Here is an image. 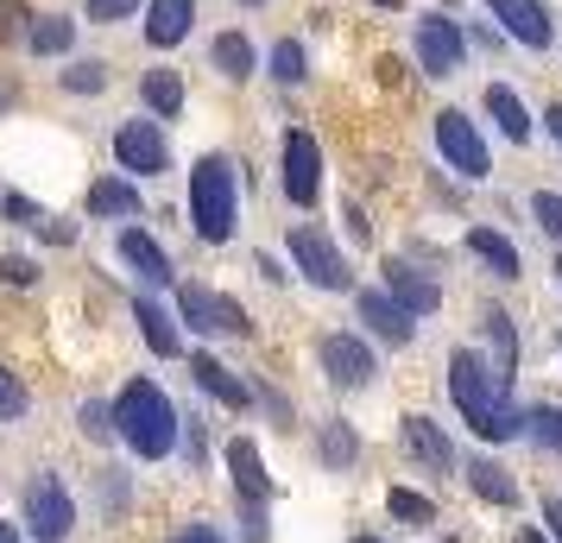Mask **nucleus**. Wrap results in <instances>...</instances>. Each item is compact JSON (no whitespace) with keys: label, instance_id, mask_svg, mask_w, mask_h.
<instances>
[{"label":"nucleus","instance_id":"nucleus-1","mask_svg":"<svg viewBox=\"0 0 562 543\" xmlns=\"http://www.w3.org/2000/svg\"><path fill=\"white\" fill-rule=\"evenodd\" d=\"M449 398H456L461 423L486 442H506L525 430V417L506 405V380H499V366H486L474 348H456L449 354Z\"/></svg>","mask_w":562,"mask_h":543},{"label":"nucleus","instance_id":"nucleus-2","mask_svg":"<svg viewBox=\"0 0 562 543\" xmlns=\"http://www.w3.org/2000/svg\"><path fill=\"white\" fill-rule=\"evenodd\" d=\"M114 437L127 442L139 462H165L178 449V405L165 398L158 380H127L114 398Z\"/></svg>","mask_w":562,"mask_h":543},{"label":"nucleus","instance_id":"nucleus-3","mask_svg":"<svg viewBox=\"0 0 562 543\" xmlns=\"http://www.w3.org/2000/svg\"><path fill=\"white\" fill-rule=\"evenodd\" d=\"M190 228L209 247H222L234 234V165L222 152L196 158V171H190Z\"/></svg>","mask_w":562,"mask_h":543},{"label":"nucleus","instance_id":"nucleus-4","mask_svg":"<svg viewBox=\"0 0 562 543\" xmlns=\"http://www.w3.org/2000/svg\"><path fill=\"white\" fill-rule=\"evenodd\" d=\"M26 531L38 543H64L77 531V499L57 474H32L26 480Z\"/></svg>","mask_w":562,"mask_h":543},{"label":"nucleus","instance_id":"nucleus-5","mask_svg":"<svg viewBox=\"0 0 562 543\" xmlns=\"http://www.w3.org/2000/svg\"><path fill=\"white\" fill-rule=\"evenodd\" d=\"M291 259H297V272H304L316 291H348L355 285V272H348L341 247H335L316 222H297V228H291Z\"/></svg>","mask_w":562,"mask_h":543},{"label":"nucleus","instance_id":"nucleus-6","mask_svg":"<svg viewBox=\"0 0 562 543\" xmlns=\"http://www.w3.org/2000/svg\"><path fill=\"white\" fill-rule=\"evenodd\" d=\"M178 316L196 329V336H254L247 310H240L234 297H222V291H203V285H183V291H178Z\"/></svg>","mask_w":562,"mask_h":543},{"label":"nucleus","instance_id":"nucleus-7","mask_svg":"<svg viewBox=\"0 0 562 543\" xmlns=\"http://www.w3.org/2000/svg\"><path fill=\"white\" fill-rule=\"evenodd\" d=\"M436 152L449 158L468 183H481L486 171H493V158H486L474 121H468V114H456V108H442V114H436Z\"/></svg>","mask_w":562,"mask_h":543},{"label":"nucleus","instance_id":"nucleus-8","mask_svg":"<svg viewBox=\"0 0 562 543\" xmlns=\"http://www.w3.org/2000/svg\"><path fill=\"white\" fill-rule=\"evenodd\" d=\"M461 57H468V38H461L456 20L424 13V20H417V64H424V77H456Z\"/></svg>","mask_w":562,"mask_h":543},{"label":"nucleus","instance_id":"nucleus-9","mask_svg":"<svg viewBox=\"0 0 562 543\" xmlns=\"http://www.w3.org/2000/svg\"><path fill=\"white\" fill-rule=\"evenodd\" d=\"M114 158H121V171H133V178L171 171V146H165L158 121H127V127L114 133Z\"/></svg>","mask_w":562,"mask_h":543},{"label":"nucleus","instance_id":"nucleus-10","mask_svg":"<svg viewBox=\"0 0 562 543\" xmlns=\"http://www.w3.org/2000/svg\"><path fill=\"white\" fill-rule=\"evenodd\" d=\"M284 196L297 208H310L323 196V152H316V139L304 127L284 133Z\"/></svg>","mask_w":562,"mask_h":543},{"label":"nucleus","instance_id":"nucleus-11","mask_svg":"<svg viewBox=\"0 0 562 543\" xmlns=\"http://www.w3.org/2000/svg\"><path fill=\"white\" fill-rule=\"evenodd\" d=\"M493 7V20L525 45V52H550V38H557V26H550V13H543V0H486Z\"/></svg>","mask_w":562,"mask_h":543},{"label":"nucleus","instance_id":"nucleus-12","mask_svg":"<svg viewBox=\"0 0 562 543\" xmlns=\"http://www.w3.org/2000/svg\"><path fill=\"white\" fill-rule=\"evenodd\" d=\"M355 310H360V323H367L380 341H392V348H405V341L417 336V316H411L405 304L392 297V291H360Z\"/></svg>","mask_w":562,"mask_h":543},{"label":"nucleus","instance_id":"nucleus-13","mask_svg":"<svg viewBox=\"0 0 562 543\" xmlns=\"http://www.w3.org/2000/svg\"><path fill=\"white\" fill-rule=\"evenodd\" d=\"M323 373H329L335 386H367L380 366H373V348L367 341H355V336H323Z\"/></svg>","mask_w":562,"mask_h":543},{"label":"nucleus","instance_id":"nucleus-14","mask_svg":"<svg viewBox=\"0 0 562 543\" xmlns=\"http://www.w3.org/2000/svg\"><path fill=\"white\" fill-rule=\"evenodd\" d=\"M385 291H392L411 316H430L436 304H442V285H436V279H424V272H417V265H405V259H385Z\"/></svg>","mask_w":562,"mask_h":543},{"label":"nucleus","instance_id":"nucleus-15","mask_svg":"<svg viewBox=\"0 0 562 543\" xmlns=\"http://www.w3.org/2000/svg\"><path fill=\"white\" fill-rule=\"evenodd\" d=\"M398 437H405V449H411V455H417L424 467H436V474H449V467H456V442L442 437V423H430V417L411 411Z\"/></svg>","mask_w":562,"mask_h":543},{"label":"nucleus","instance_id":"nucleus-16","mask_svg":"<svg viewBox=\"0 0 562 543\" xmlns=\"http://www.w3.org/2000/svg\"><path fill=\"white\" fill-rule=\"evenodd\" d=\"M190 20H196V0H153L146 7V45H158V52L183 45L190 38Z\"/></svg>","mask_w":562,"mask_h":543},{"label":"nucleus","instance_id":"nucleus-17","mask_svg":"<svg viewBox=\"0 0 562 543\" xmlns=\"http://www.w3.org/2000/svg\"><path fill=\"white\" fill-rule=\"evenodd\" d=\"M190 380H196V386H203L215 405H228V411H247V405H254V392L240 386L228 366L215 361V354H190Z\"/></svg>","mask_w":562,"mask_h":543},{"label":"nucleus","instance_id":"nucleus-18","mask_svg":"<svg viewBox=\"0 0 562 543\" xmlns=\"http://www.w3.org/2000/svg\"><path fill=\"white\" fill-rule=\"evenodd\" d=\"M228 467H234V493L247 499V506H266L272 499V480H266V462H259V449L247 437L228 442Z\"/></svg>","mask_w":562,"mask_h":543},{"label":"nucleus","instance_id":"nucleus-19","mask_svg":"<svg viewBox=\"0 0 562 543\" xmlns=\"http://www.w3.org/2000/svg\"><path fill=\"white\" fill-rule=\"evenodd\" d=\"M121 259H127L146 285H171V259H165V247H158L146 228H127V234H121Z\"/></svg>","mask_w":562,"mask_h":543},{"label":"nucleus","instance_id":"nucleus-20","mask_svg":"<svg viewBox=\"0 0 562 543\" xmlns=\"http://www.w3.org/2000/svg\"><path fill=\"white\" fill-rule=\"evenodd\" d=\"M133 323H139V336H146V348H153L158 361H178V354H183L178 323H171V316L158 310L153 297H139V304H133Z\"/></svg>","mask_w":562,"mask_h":543},{"label":"nucleus","instance_id":"nucleus-21","mask_svg":"<svg viewBox=\"0 0 562 543\" xmlns=\"http://www.w3.org/2000/svg\"><path fill=\"white\" fill-rule=\"evenodd\" d=\"M486 114L499 121V133H506L512 146H525V139H531V114H525V102L512 95L506 82H493V89H486Z\"/></svg>","mask_w":562,"mask_h":543},{"label":"nucleus","instance_id":"nucleus-22","mask_svg":"<svg viewBox=\"0 0 562 543\" xmlns=\"http://www.w3.org/2000/svg\"><path fill=\"white\" fill-rule=\"evenodd\" d=\"M468 253L474 259H486L499 279H518V247H512L499 228H468Z\"/></svg>","mask_w":562,"mask_h":543},{"label":"nucleus","instance_id":"nucleus-23","mask_svg":"<svg viewBox=\"0 0 562 543\" xmlns=\"http://www.w3.org/2000/svg\"><path fill=\"white\" fill-rule=\"evenodd\" d=\"M468 487L481 493L486 506H518V480H512L499 462H486V455L481 462H468Z\"/></svg>","mask_w":562,"mask_h":543},{"label":"nucleus","instance_id":"nucleus-24","mask_svg":"<svg viewBox=\"0 0 562 543\" xmlns=\"http://www.w3.org/2000/svg\"><path fill=\"white\" fill-rule=\"evenodd\" d=\"M139 95H146V108H153L158 121H178V114H183V77H178V70H146Z\"/></svg>","mask_w":562,"mask_h":543},{"label":"nucleus","instance_id":"nucleus-25","mask_svg":"<svg viewBox=\"0 0 562 543\" xmlns=\"http://www.w3.org/2000/svg\"><path fill=\"white\" fill-rule=\"evenodd\" d=\"M26 45L38 57H64L70 45H77V20H64V13H38L32 32H26Z\"/></svg>","mask_w":562,"mask_h":543},{"label":"nucleus","instance_id":"nucleus-26","mask_svg":"<svg viewBox=\"0 0 562 543\" xmlns=\"http://www.w3.org/2000/svg\"><path fill=\"white\" fill-rule=\"evenodd\" d=\"M89 215H139V190L127 178L89 183Z\"/></svg>","mask_w":562,"mask_h":543},{"label":"nucleus","instance_id":"nucleus-27","mask_svg":"<svg viewBox=\"0 0 562 543\" xmlns=\"http://www.w3.org/2000/svg\"><path fill=\"white\" fill-rule=\"evenodd\" d=\"M209 57H215V70L222 77H254V45H247V32H222L215 45H209Z\"/></svg>","mask_w":562,"mask_h":543},{"label":"nucleus","instance_id":"nucleus-28","mask_svg":"<svg viewBox=\"0 0 562 543\" xmlns=\"http://www.w3.org/2000/svg\"><path fill=\"white\" fill-rule=\"evenodd\" d=\"M486 341H493V366H499V380L512 386V373H518V336H512V323L499 310H486Z\"/></svg>","mask_w":562,"mask_h":543},{"label":"nucleus","instance_id":"nucleus-29","mask_svg":"<svg viewBox=\"0 0 562 543\" xmlns=\"http://www.w3.org/2000/svg\"><path fill=\"white\" fill-rule=\"evenodd\" d=\"M525 437H531L537 449H557L562 455V405H537V411H525Z\"/></svg>","mask_w":562,"mask_h":543},{"label":"nucleus","instance_id":"nucleus-30","mask_svg":"<svg viewBox=\"0 0 562 543\" xmlns=\"http://www.w3.org/2000/svg\"><path fill=\"white\" fill-rule=\"evenodd\" d=\"M272 77L279 82H304L310 77V57H304L297 38H279V45H272Z\"/></svg>","mask_w":562,"mask_h":543},{"label":"nucleus","instance_id":"nucleus-31","mask_svg":"<svg viewBox=\"0 0 562 543\" xmlns=\"http://www.w3.org/2000/svg\"><path fill=\"white\" fill-rule=\"evenodd\" d=\"M355 455H360L355 430H348V423H323V462H329V467H348Z\"/></svg>","mask_w":562,"mask_h":543},{"label":"nucleus","instance_id":"nucleus-32","mask_svg":"<svg viewBox=\"0 0 562 543\" xmlns=\"http://www.w3.org/2000/svg\"><path fill=\"white\" fill-rule=\"evenodd\" d=\"M385 506H392V518H405V524H430L436 506L424 499V493H411V487H392L385 493Z\"/></svg>","mask_w":562,"mask_h":543},{"label":"nucleus","instance_id":"nucleus-33","mask_svg":"<svg viewBox=\"0 0 562 543\" xmlns=\"http://www.w3.org/2000/svg\"><path fill=\"white\" fill-rule=\"evenodd\" d=\"M64 89H70V95H102L108 64H95V57H89V64H70V70H64Z\"/></svg>","mask_w":562,"mask_h":543},{"label":"nucleus","instance_id":"nucleus-34","mask_svg":"<svg viewBox=\"0 0 562 543\" xmlns=\"http://www.w3.org/2000/svg\"><path fill=\"white\" fill-rule=\"evenodd\" d=\"M531 215H537V228H543V234L562 247V196H557V190H537V196H531Z\"/></svg>","mask_w":562,"mask_h":543},{"label":"nucleus","instance_id":"nucleus-35","mask_svg":"<svg viewBox=\"0 0 562 543\" xmlns=\"http://www.w3.org/2000/svg\"><path fill=\"white\" fill-rule=\"evenodd\" d=\"M26 386H20V380H13V373H7V366H0V423H13V417H26Z\"/></svg>","mask_w":562,"mask_h":543},{"label":"nucleus","instance_id":"nucleus-36","mask_svg":"<svg viewBox=\"0 0 562 543\" xmlns=\"http://www.w3.org/2000/svg\"><path fill=\"white\" fill-rule=\"evenodd\" d=\"M0 215H7L13 228H38V222H45V215H38V203H32V196H20V190H13V196L0 203Z\"/></svg>","mask_w":562,"mask_h":543},{"label":"nucleus","instance_id":"nucleus-37","mask_svg":"<svg viewBox=\"0 0 562 543\" xmlns=\"http://www.w3.org/2000/svg\"><path fill=\"white\" fill-rule=\"evenodd\" d=\"M127 13H139V0H89V20H95V26H114V20H127Z\"/></svg>","mask_w":562,"mask_h":543},{"label":"nucleus","instance_id":"nucleus-38","mask_svg":"<svg viewBox=\"0 0 562 543\" xmlns=\"http://www.w3.org/2000/svg\"><path fill=\"white\" fill-rule=\"evenodd\" d=\"M26 20H32V13L20 7V0H0V45H7V38H20V32H32Z\"/></svg>","mask_w":562,"mask_h":543},{"label":"nucleus","instance_id":"nucleus-39","mask_svg":"<svg viewBox=\"0 0 562 543\" xmlns=\"http://www.w3.org/2000/svg\"><path fill=\"white\" fill-rule=\"evenodd\" d=\"M82 437H114V411L89 398V405H82Z\"/></svg>","mask_w":562,"mask_h":543},{"label":"nucleus","instance_id":"nucleus-40","mask_svg":"<svg viewBox=\"0 0 562 543\" xmlns=\"http://www.w3.org/2000/svg\"><path fill=\"white\" fill-rule=\"evenodd\" d=\"M0 279H7V285H38V265L20 259V253H7V259H0Z\"/></svg>","mask_w":562,"mask_h":543},{"label":"nucleus","instance_id":"nucleus-41","mask_svg":"<svg viewBox=\"0 0 562 543\" xmlns=\"http://www.w3.org/2000/svg\"><path fill=\"white\" fill-rule=\"evenodd\" d=\"M171 543H228L222 531H209V524H190V531H178Z\"/></svg>","mask_w":562,"mask_h":543},{"label":"nucleus","instance_id":"nucleus-42","mask_svg":"<svg viewBox=\"0 0 562 543\" xmlns=\"http://www.w3.org/2000/svg\"><path fill=\"white\" fill-rule=\"evenodd\" d=\"M543 524H550V538L562 543V499H557V493H550V499H543Z\"/></svg>","mask_w":562,"mask_h":543},{"label":"nucleus","instance_id":"nucleus-43","mask_svg":"<svg viewBox=\"0 0 562 543\" xmlns=\"http://www.w3.org/2000/svg\"><path fill=\"white\" fill-rule=\"evenodd\" d=\"M543 121H550V139L562 146V102H550V114H543Z\"/></svg>","mask_w":562,"mask_h":543},{"label":"nucleus","instance_id":"nucleus-44","mask_svg":"<svg viewBox=\"0 0 562 543\" xmlns=\"http://www.w3.org/2000/svg\"><path fill=\"white\" fill-rule=\"evenodd\" d=\"M0 543H20V531H13V524H7V518H0Z\"/></svg>","mask_w":562,"mask_h":543},{"label":"nucleus","instance_id":"nucleus-45","mask_svg":"<svg viewBox=\"0 0 562 543\" xmlns=\"http://www.w3.org/2000/svg\"><path fill=\"white\" fill-rule=\"evenodd\" d=\"M518 543H543V531H518Z\"/></svg>","mask_w":562,"mask_h":543},{"label":"nucleus","instance_id":"nucleus-46","mask_svg":"<svg viewBox=\"0 0 562 543\" xmlns=\"http://www.w3.org/2000/svg\"><path fill=\"white\" fill-rule=\"evenodd\" d=\"M373 7H405V0H373Z\"/></svg>","mask_w":562,"mask_h":543},{"label":"nucleus","instance_id":"nucleus-47","mask_svg":"<svg viewBox=\"0 0 562 543\" xmlns=\"http://www.w3.org/2000/svg\"><path fill=\"white\" fill-rule=\"evenodd\" d=\"M355 543H385V538H355Z\"/></svg>","mask_w":562,"mask_h":543},{"label":"nucleus","instance_id":"nucleus-48","mask_svg":"<svg viewBox=\"0 0 562 543\" xmlns=\"http://www.w3.org/2000/svg\"><path fill=\"white\" fill-rule=\"evenodd\" d=\"M240 7H259V0H240Z\"/></svg>","mask_w":562,"mask_h":543},{"label":"nucleus","instance_id":"nucleus-49","mask_svg":"<svg viewBox=\"0 0 562 543\" xmlns=\"http://www.w3.org/2000/svg\"><path fill=\"white\" fill-rule=\"evenodd\" d=\"M557 279H562V259H557Z\"/></svg>","mask_w":562,"mask_h":543},{"label":"nucleus","instance_id":"nucleus-50","mask_svg":"<svg viewBox=\"0 0 562 543\" xmlns=\"http://www.w3.org/2000/svg\"><path fill=\"white\" fill-rule=\"evenodd\" d=\"M557 348H562V336H557Z\"/></svg>","mask_w":562,"mask_h":543}]
</instances>
